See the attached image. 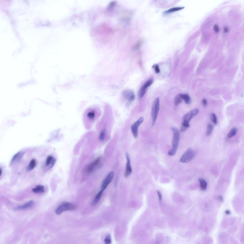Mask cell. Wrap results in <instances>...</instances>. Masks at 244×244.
I'll list each match as a JSON object with an SVG mask.
<instances>
[{
	"mask_svg": "<svg viewBox=\"0 0 244 244\" xmlns=\"http://www.w3.org/2000/svg\"><path fill=\"white\" fill-rule=\"evenodd\" d=\"M200 184V187L201 190L203 191L206 190L207 188L208 183L207 181L202 178L199 179Z\"/></svg>",
	"mask_w": 244,
	"mask_h": 244,
	"instance_id": "15",
	"label": "cell"
},
{
	"mask_svg": "<svg viewBox=\"0 0 244 244\" xmlns=\"http://www.w3.org/2000/svg\"><path fill=\"white\" fill-rule=\"evenodd\" d=\"M76 208V206L72 203L63 202L56 209L55 212L56 214L59 215L65 211L73 210Z\"/></svg>",
	"mask_w": 244,
	"mask_h": 244,
	"instance_id": "5",
	"label": "cell"
},
{
	"mask_svg": "<svg viewBox=\"0 0 244 244\" xmlns=\"http://www.w3.org/2000/svg\"><path fill=\"white\" fill-rule=\"evenodd\" d=\"M156 73H158L160 72V70L159 66L158 64L155 65L154 67Z\"/></svg>",
	"mask_w": 244,
	"mask_h": 244,
	"instance_id": "29",
	"label": "cell"
},
{
	"mask_svg": "<svg viewBox=\"0 0 244 244\" xmlns=\"http://www.w3.org/2000/svg\"><path fill=\"white\" fill-rule=\"evenodd\" d=\"M182 98L184 100L185 103L188 104H190L191 103V99L189 96L187 94H181Z\"/></svg>",
	"mask_w": 244,
	"mask_h": 244,
	"instance_id": "18",
	"label": "cell"
},
{
	"mask_svg": "<svg viewBox=\"0 0 244 244\" xmlns=\"http://www.w3.org/2000/svg\"><path fill=\"white\" fill-rule=\"evenodd\" d=\"M226 213L227 214H229L230 213V212L228 210H227L226 212Z\"/></svg>",
	"mask_w": 244,
	"mask_h": 244,
	"instance_id": "34",
	"label": "cell"
},
{
	"mask_svg": "<svg viewBox=\"0 0 244 244\" xmlns=\"http://www.w3.org/2000/svg\"><path fill=\"white\" fill-rule=\"evenodd\" d=\"M104 241L106 244H110L111 243V241L110 235H108L105 238Z\"/></svg>",
	"mask_w": 244,
	"mask_h": 244,
	"instance_id": "27",
	"label": "cell"
},
{
	"mask_svg": "<svg viewBox=\"0 0 244 244\" xmlns=\"http://www.w3.org/2000/svg\"><path fill=\"white\" fill-rule=\"evenodd\" d=\"M123 95L124 98L128 100L129 102L133 101L135 99V96L131 90L124 91L123 92Z\"/></svg>",
	"mask_w": 244,
	"mask_h": 244,
	"instance_id": "11",
	"label": "cell"
},
{
	"mask_svg": "<svg viewBox=\"0 0 244 244\" xmlns=\"http://www.w3.org/2000/svg\"><path fill=\"white\" fill-rule=\"evenodd\" d=\"M172 130L173 133V138L172 145V148L168 152V154L170 156H173L175 155L177 151L180 140L179 133L177 129L175 128H172Z\"/></svg>",
	"mask_w": 244,
	"mask_h": 244,
	"instance_id": "3",
	"label": "cell"
},
{
	"mask_svg": "<svg viewBox=\"0 0 244 244\" xmlns=\"http://www.w3.org/2000/svg\"><path fill=\"white\" fill-rule=\"evenodd\" d=\"M35 202L33 201L30 200L25 204L21 206H18L16 208V210H23L31 208L33 206Z\"/></svg>",
	"mask_w": 244,
	"mask_h": 244,
	"instance_id": "12",
	"label": "cell"
},
{
	"mask_svg": "<svg viewBox=\"0 0 244 244\" xmlns=\"http://www.w3.org/2000/svg\"><path fill=\"white\" fill-rule=\"evenodd\" d=\"M102 157H99L89 164L85 169L86 172L88 173H92L100 168L103 165Z\"/></svg>",
	"mask_w": 244,
	"mask_h": 244,
	"instance_id": "4",
	"label": "cell"
},
{
	"mask_svg": "<svg viewBox=\"0 0 244 244\" xmlns=\"http://www.w3.org/2000/svg\"><path fill=\"white\" fill-rule=\"evenodd\" d=\"M24 153L23 152H19L15 154L12 159L11 163H12L15 160L19 161L21 159Z\"/></svg>",
	"mask_w": 244,
	"mask_h": 244,
	"instance_id": "16",
	"label": "cell"
},
{
	"mask_svg": "<svg viewBox=\"0 0 244 244\" xmlns=\"http://www.w3.org/2000/svg\"><path fill=\"white\" fill-rule=\"evenodd\" d=\"M202 104L203 106L206 107L208 104V102L207 100L205 99H203L202 101Z\"/></svg>",
	"mask_w": 244,
	"mask_h": 244,
	"instance_id": "31",
	"label": "cell"
},
{
	"mask_svg": "<svg viewBox=\"0 0 244 244\" xmlns=\"http://www.w3.org/2000/svg\"><path fill=\"white\" fill-rule=\"evenodd\" d=\"M146 91V90L140 88L138 94L139 98V99H141L143 97Z\"/></svg>",
	"mask_w": 244,
	"mask_h": 244,
	"instance_id": "26",
	"label": "cell"
},
{
	"mask_svg": "<svg viewBox=\"0 0 244 244\" xmlns=\"http://www.w3.org/2000/svg\"><path fill=\"white\" fill-rule=\"evenodd\" d=\"M32 191L35 193H42L45 192V188L43 186L38 185L36 186L35 187L33 188Z\"/></svg>",
	"mask_w": 244,
	"mask_h": 244,
	"instance_id": "13",
	"label": "cell"
},
{
	"mask_svg": "<svg viewBox=\"0 0 244 244\" xmlns=\"http://www.w3.org/2000/svg\"><path fill=\"white\" fill-rule=\"evenodd\" d=\"M159 108V98L155 99L152 105L151 109V116L152 118V126H154L157 117Z\"/></svg>",
	"mask_w": 244,
	"mask_h": 244,
	"instance_id": "6",
	"label": "cell"
},
{
	"mask_svg": "<svg viewBox=\"0 0 244 244\" xmlns=\"http://www.w3.org/2000/svg\"><path fill=\"white\" fill-rule=\"evenodd\" d=\"M126 156L127 160V163L126 166L125 176L126 177H127L131 174L132 170L131 166L130 157L129 154L127 153H126Z\"/></svg>",
	"mask_w": 244,
	"mask_h": 244,
	"instance_id": "10",
	"label": "cell"
},
{
	"mask_svg": "<svg viewBox=\"0 0 244 244\" xmlns=\"http://www.w3.org/2000/svg\"><path fill=\"white\" fill-rule=\"evenodd\" d=\"M183 99L181 96V94L177 95L174 99V103L175 105H177L181 103L182 102Z\"/></svg>",
	"mask_w": 244,
	"mask_h": 244,
	"instance_id": "21",
	"label": "cell"
},
{
	"mask_svg": "<svg viewBox=\"0 0 244 244\" xmlns=\"http://www.w3.org/2000/svg\"><path fill=\"white\" fill-rule=\"evenodd\" d=\"M103 191L101 190L97 194L92 202V206H94L97 205L102 197Z\"/></svg>",
	"mask_w": 244,
	"mask_h": 244,
	"instance_id": "14",
	"label": "cell"
},
{
	"mask_svg": "<svg viewBox=\"0 0 244 244\" xmlns=\"http://www.w3.org/2000/svg\"><path fill=\"white\" fill-rule=\"evenodd\" d=\"M214 29L215 32L216 33L218 32L220 30L219 26L217 25H215L214 26Z\"/></svg>",
	"mask_w": 244,
	"mask_h": 244,
	"instance_id": "30",
	"label": "cell"
},
{
	"mask_svg": "<svg viewBox=\"0 0 244 244\" xmlns=\"http://www.w3.org/2000/svg\"><path fill=\"white\" fill-rule=\"evenodd\" d=\"M0 176H1L2 172V170L1 169H0Z\"/></svg>",
	"mask_w": 244,
	"mask_h": 244,
	"instance_id": "35",
	"label": "cell"
},
{
	"mask_svg": "<svg viewBox=\"0 0 244 244\" xmlns=\"http://www.w3.org/2000/svg\"><path fill=\"white\" fill-rule=\"evenodd\" d=\"M144 120V118L141 117L132 124L131 126V131L133 136L135 138H137L138 137V128L143 122Z\"/></svg>",
	"mask_w": 244,
	"mask_h": 244,
	"instance_id": "9",
	"label": "cell"
},
{
	"mask_svg": "<svg viewBox=\"0 0 244 244\" xmlns=\"http://www.w3.org/2000/svg\"><path fill=\"white\" fill-rule=\"evenodd\" d=\"M213 129V126L211 124L208 125L207 129L206 134L207 136L210 135L212 134Z\"/></svg>",
	"mask_w": 244,
	"mask_h": 244,
	"instance_id": "24",
	"label": "cell"
},
{
	"mask_svg": "<svg viewBox=\"0 0 244 244\" xmlns=\"http://www.w3.org/2000/svg\"><path fill=\"white\" fill-rule=\"evenodd\" d=\"M184 8V7H177L172 8L165 11L164 12L165 14H169L174 12L178 11Z\"/></svg>",
	"mask_w": 244,
	"mask_h": 244,
	"instance_id": "19",
	"label": "cell"
},
{
	"mask_svg": "<svg viewBox=\"0 0 244 244\" xmlns=\"http://www.w3.org/2000/svg\"><path fill=\"white\" fill-rule=\"evenodd\" d=\"M114 175V173L111 172L108 173L103 180L101 186V190L103 191L107 188L109 185L113 180Z\"/></svg>",
	"mask_w": 244,
	"mask_h": 244,
	"instance_id": "8",
	"label": "cell"
},
{
	"mask_svg": "<svg viewBox=\"0 0 244 244\" xmlns=\"http://www.w3.org/2000/svg\"><path fill=\"white\" fill-rule=\"evenodd\" d=\"M54 158L51 156H49L48 157L46 162L47 166H49Z\"/></svg>",
	"mask_w": 244,
	"mask_h": 244,
	"instance_id": "28",
	"label": "cell"
},
{
	"mask_svg": "<svg viewBox=\"0 0 244 244\" xmlns=\"http://www.w3.org/2000/svg\"><path fill=\"white\" fill-rule=\"evenodd\" d=\"M211 118L213 122L215 125L217 124V120L216 115L214 113H212L211 115Z\"/></svg>",
	"mask_w": 244,
	"mask_h": 244,
	"instance_id": "25",
	"label": "cell"
},
{
	"mask_svg": "<svg viewBox=\"0 0 244 244\" xmlns=\"http://www.w3.org/2000/svg\"><path fill=\"white\" fill-rule=\"evenodd\" d=\"M237 132V129L236 128H232L229 131L227 135V137L230 138L235 136Z\"/></svg>",
	"mask_w": 244,
	"mask_h": 244,
	"instance_id": "20",
	"label": "cell"
},
{
	"mask_svg": "<svg viewBox=\"0 0 244 244\" xmlns=\"http://www.w3.org/2000/svg\"><path fill=\"white\" fill-rule=\"evenodd\" d=\"M97 111L94 107H90L85 112L83 116V122L86 128L90 129L97 117Z\"/></svg>",
	"mask_w": 244,
	"mask_h": 244,
	"instance_id": "1",
	"label": "cell"
},
{
	"mask_svg": "<svg viewBox=\"0 0 244 244\" xmlns=\"http://www.w3.org/2000/svg\"><path fill=\"white\" fill-rule=\"evenodd\" d=\"M157 192L158 194L159 199L160 200L161 199V195L160 192L158 191H157Z\"/></svg>",
	"mask_w": 244,
	"mask_h": 244,
	"instance_id": "32",
	"label": "cell"
},
{
	"mask_svg": "<svg viewBox=\"0 0 244 244\" xmlns=\"http://www.w3.org/2000/svg\"><path fill=\"white\" fill-rule=\"evenodd\" d=\"M106 133V130L105 129H103L100 132L99 137V139L100 141L103 142L104 140Z\"/></svg>",
	"mask_w": 244,
	"mask_h": 244,
	"instance_id": "22",
	"label": "cell"
},
{
	"mask_svg": "<svg viewBox=\"0 0 244 244\" xmlns=\"http://www.w3.org/2000/svg\"><path fill=\"white\" fill-rule=\"evenodd\" d=\"M195 152L190 148L188 149L182 155L180 159V161L182 163H187L195 157Z\"/></svg>",
	"mask_w": 244,
	"mask_h": 244,
	"instance_id": "7",
	"label": "cell"
},
{
	"mask_svg": "<svg viewBox=\"0 0 244 244\" xmlns=\"http://www.w3.org/2000/svg\"><path fill=\"white\" fill-rule=\"evenodd\" d=\"M36 165V162L35 160L34 159H32L27 167V171H30L32 170L35 168Z\"/></svg>",
	"mask_w": 244,
	"mask_h": 244,
	"instance_id": "17",
	"label": "cell"
},
{
	"mask_svg": "<svg viewBox=\"0 0 244 244\" xmlns=\"http://www.w3.org/2000/svg\"><path fill=\"white\" fill-rule=\"evenodd\" d=\"M199 112V109H193L185 115L182 118L181 127L187 129L190 127L189 122L192 118L196 116Z\"/></svg>",
	"mask_w": 244,
	"mask_h": 244,
	"instance_id": "2",
	"label": "cell"
},
{
	"mask_svg": "<svg viewBox=\"0 0 244 244\" xmlns=\"http://www.w3.org/2000/svg\"><path fill=\"white\" fill-rule=\"evenodd\" d=\"M153 79H150L147 81L145 84L141 88L144 89L146 90L147 88L153 84Z\"/></svg>",
	"mask_w": 244,
	"mask_h": 244,
	"instance_id": "23",
	"label": "cell"
},
{
	"mask_svg": "<svg viewBox=\"0 0 244 244\" xmlns=\"http://www.w3.org/2000/svg\"><path fill=\"white\" fill-rule=\"evenodd\" d=\"M224 31L226 33H227L229 31V29L227 27H225L224 28Z\"/></svg>",
	"mask_w": 244,
	"mask_h": 244,
	"instance_id": "33",
	"label": "cell"
}]
</instances>
